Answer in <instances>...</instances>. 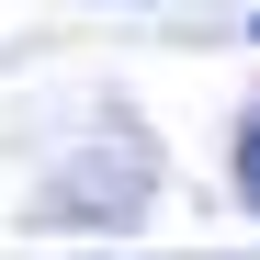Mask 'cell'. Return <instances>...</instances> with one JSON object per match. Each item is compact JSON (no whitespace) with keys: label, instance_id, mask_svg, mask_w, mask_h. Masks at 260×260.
Segmentation results:
<instances>
[{"label":"cell","instance_id":"cell-1","mask_svg":"<svg viewBox=\"0 0 260 260\" xmlns=\"http://www.w3.org/2000/svg\"><path fill=\"white\" fill-rule=\"evenodd\" d=\"M238 192L260 204V124H249V136H238Z\"/></svg>","mask_w":260,"mask_h":260}]
</instances>
